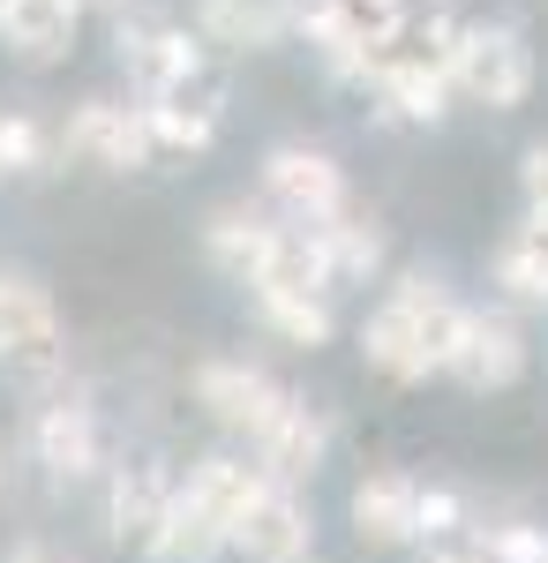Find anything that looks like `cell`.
Returning <instances> with one entry per match:
<instances>
[{
    "label": "cell",
    "instance_id": "5",
    "mask_svg": "<svg viewBox=\"0 0 548 563\" xmlns=\"http://www.w3.org/2000/svg\"><path fill=\"white\" fill-rule=\"evenodd\" d=\"M451 84H459V98H473V106L511 113V106H526V90H534V53H526V38H518L511 23H465L459 45H451Z\"/></svg>",
    "mask_w": 548,
    "mask_h": 563
},
{
    "label": "cell",
    "instance_id": "1",
    "mask_svg": "<svg viewBox=\"0 0 548 563\" xmlns=\"http://www.w3.org/2000/svg\"><path fill=\"white\" fill-rule=\"evenodd\" d=\"M465 316L436 278H398L383 308L361 323V353H369V368H383L391 384H421L436 368H451V353L465 339Z\"/></svg>",
    "mask_w": 548,
    "mask_h": 563
},
{
    "label": "cell",
    "instance_id": "21",
    "mask_svg": "<svg viewBox=\"0 0 548 563\" xmlns=\"http://www.w3.org/2000/svg\"><path fill=\"white\" fill-rule=\"evenodd\" d=\"M496 286H504L511 301H534L548 308V218H518L504 233V249H496Z\"/></svg>",
    "mask_w": 548,
    "mask_h": 563
},
{
    "label": "cell",
    "instance_id": "31",
    "mask_svg": "<svg viewBox=\"0 0 548 563\" xmlns=\"http://www.w3.org/2000/svg\"><path fill=\"white\" fill-rule=\"evenodd\" d=\"M84 8H121V0H84Z\"/></svg>",
    "mask_w": 548,
    "mask_h": 563
},
{
    "label": "cell",
    "instance_id": "2",
    "mask_svg": "<svg viewBox=\"0 0 548 563\" xmlns=\"http://www.w3.org/2000/svg\"><path fill=\"white\" fill-rule=\"evenodd\" d=\"M255 488H263V466H249V459H204V466H188V481L173 488L166 533L151 541V556L158 563H211L218 549H233V526H241Z\"/></svg>",
    "mask_w": 548,
    "mask_h": 563
},
{
    "label": "cell",
    "instance_id": "11",
    "mask_svg": "<svg viewBox=\"0 0 548 563\" xmlns=\"http://www.w3.org/2000/svg\"><path fill=\"white\" fill-rule=\"evenodd\" d=\"M308 504H300L286 481H263L249 496V511H241V526H233V549L249 563H300L308 556Z\"/></svg>",
    "mask_w": 548,
    "mask_h": 563
},
{
    "label": "cell",
    "instance_id": "10",
    "mask_svg": "<svg viewBox=\"0 0 548 563\" xmlns=\"http://www.w3.org/2000/svg\"><path fill=\"white\" fill-rule=\"evenodd\" d=\"M196 398H204V413L218 429H241V435H263L278 421V406H286V390L263 368H249V361H204L196 368Z\"/></svg>",
    "mask_w": 548,
    "mask_h": 563
},
{
    "label": "cell",
    "instance_id": "32",
    "mask_svg": "<svg viewBox=\"0 0 548 563\" xmlns=\"http://www.w3.org/2000/svg\"><path fill=\"white\" fill-rule=\"evenodd\" d=\"M0 174H8V151H0Z\"/></svg>",
    "mask_w": 548,
    "mask_h": 563
},
{
    "label": "cell",
    "instance_id": "18",
    "mask_svg": "<svg viewBox=\"0 0 548 563\" xmlns=\"http://www.w3.org/2000/svg\"><path fill=\"white\" fill-rule=\"evenodd\" d=\"M173 488L180 481H166V466H128L121 481H113V504H106V519H113V541H135V549H151L158 533H166V511H173Z\"/></svg>",
    "mask_w": 548,
    "mask_h": 563
},
{
    "label": "cell",
    "instance_id": "7",
    "mask_svg": "<svg viewBox=\"0 0 548 563\" xmlns=\"http://www.w3.org/2000/svg\"><path fill=\"white\" fill-rule=\"evenodd\" d=\"M61 143H68L76 158H90V166H106V174H135V166L158 151L143 106H113V98H84V106L68 113Z\"/></svg>",
    "mask_w": 548,
    "mask_h": 563
},
{
    "label": "cell",
    "instance_id": "16",
    "mask_svg": "<svg viewBox=\"0 0 548 563\" xmlns=\"http://www.w3.org/2000/svg\"><path fill=\"white\" fill-rule=\"evenodd\" d=\"M331 249H324V233L316 225H278V241H271V256L255 271V294H308V301H324L331 294Z\"/></svg>",
    "mask_w": 548,
    "mask_h": 563
},
{
    "label": "cell",
    "instance_id": "15",
    "mask_svg": "<svg viewBox=\"0 0 548 563\" xmlns=\"http://www.w3.org/2000/svg\"><path fill=\"white\" fill-rule=\"evenodd\" d=\"M324 443H331V429H324V413L316 406H300V398H286L278 406V421L255 435V459H263V481H308L316 466H324Z\"/></svg>",
    "mask_w": 548,
    "mask_h": 563
},
{
    "label": "cell",
    "instance_id": "33",
    "mask_svg": "<svg viewBox=\"0 0 548 563\" xmlns=\"http://www.w3.org/2000/svg\"><path fill=\"white\" fill-rule=\"evenodd\" d=\"M0 15H8V0H0Z\"/></svg>",
    "mask_w": 548,
    "mask_h": 563
},
{
    "label": "cell",
    "instance_id": "22",
    "mask_svg": "<svg viewBox=\"0 0 548 563\" xmlns=\"http://www.w3.org/2000/svg\"><path fill=\"white\" fill-rule=\"evenodd\" d=\"M316 233H324V249H331V271H338V278H369V271L383 263V225L361 211V203L331 211Z\"/></svg>",
    "mask_w": 548,
    "mask_h": 563
},
{
    "label": "cell",
    "instance_id": "29",
    "mask_svg": "<svg viewBox=\"0 0 548 563\" xmlns=\"http://www.w3.org/2000/svg\"><path fill=\"white\" fill-rule=\"evenodd\" d=\"M443 8H451V0H398L406 23H443Z\"/></svg>",
    "mask_w": 548,
    "mask_h": 563
},
{
    "label": "cell",
    "instance_id": "8",
    "mask_svg": "<svg viewBox=\"0 0 548 563\" xmlns=\"http://www.w3.org/2000/svg\"><path fill=\"white\" fill-rule=\"evenodd\" d=\"M263 188H271V203L294 218V225H324L331 211L353 203L346 196V174H338L324 151H308V143H278L263 158Z\"/></svg>",
    "mask_w": 548,
    "mask_h": 563
},
{
    "label": "cell",
    "instance_id": "17",
    "mask_svg": "<svg viewBox=\"0 0 548 563\" xmlns=\"http://www.w3.org/2000/svg\"><path fill=\"white\" fill-rule=\"evenodd\" d=\"M31 443H39V466L61 474V481H76V474L98 466V421H90L84 398H53V406H39Z\"/></svg>",
    "mask_w": 548,
    "mask_h": 563
},
{
    "label": "cell",
    "instance_id": "20",
    "mask_svg": "<svg viewBox=\"0 0 548 563\" xmlns=\"http://www.w3.org/2000/svg\"><path fill=\"white\" fill-rule=\"evenodd\" d=\"M196 23L218 45H278L294 31V0H204Z\"/></svg>",
    "mask_w": 548,
    "mask_h": 563
},
{
    "label": "cell",
    "instance_id": "3",
    "mask_svg": "<svg viewBox=\"0 0 548 563\" xmlns=\"http://www.w3.org/2000/svg\"><path fill=\"white\" fill-rule=\"evenodd\" d=\"M451 45H459L451 23H406V31L376 53L369 84L383 90V106H391L398 121H436V113H443V98L459 90L451 84Z\"/></svg>",
    "mask_w": 548,
    "mask_h": 563
},
{
    "label": "cell",
    "instance_id": "27",
    "mask_svg": "<svg viewBox=\"0 0 548 563\" xmlns=\"http://www.w3.org/2000/svg\"><path fill=\"white\" fill-rule=\"evenodd\" d=\"M459 526V496L451 488H428L421 496V533H451Z\"/></svg>",
    "mask_w": 548,
    "mask_h": 563
},
{
    "label": "cell",
    "instance_id": "24",
    "mask_svg": "<svg viewBox=\"0 0 548 563\" xmlns=\"http://www.w3.org/2000/svg\"><path fill=\"white\" fill-rule=\"evenodd\" d=\"M0 151H8V174H45V158H53V143L31 113H0Z\"/></svg>",
    "mask_w": 548,
    "mask_h": 563
},
{
    "label": "cell",
    "instance_id": "4",
    "mask_svg": "<svg viewBox=\"0 0 548 563\" xmlns=\"http://www.w3.org/2000/svg\"><path fill=\"white\" fill-rule=\"evenodd\" d=\"M61 368H68V331H61V316L45 301V286L0 271V376L39 390Z\"/></svg>",
    "mask_w": 548,
    "mask_h": 563
},
{
    "label": "cell",
    "instance_id": "14",
    "mask_svg": "<svg viewBox=\"0 0 548 563\" xmlns=\"http://www.w3.org/2000/svg\"><path fill=\"white\" fill-rule=\"evenodd\" d=\"M76 23H84V0H8L0 45H8L23 68H53V60L76 45Z\"/></svg>",
    "mask_w": 548,
    "mask_h": 563
},
{
    "label": "cell",
    "instance_id": "26",
    "mask_svg": "<svg viewBox=\"0 0 548 563\" xmlns=\"http://www.w3.org/2000/svg\"><path fill=\"white\" fill-rule=\"evenodd\" d=\"M518 180H526V211H534V218H548V143H534V151H526Z\"/></svg>",
    "mask_w": 548,
    "mask_h": 563
},
{
    "label": "cell",
    "instance_id": "30",
    "mask_svg": "<svg viewBox=\"0 0 548 563\" xmlns=\"http://www.w3.org/2000/svg\"><path fill=\"white\" fill-rule=\"evenodd\" d=\"M15 563H61V556H15Z\"/></svg>",
    "mask_w": 548,
    "mask_h": 563
},
{
    "label": "cell",
    "instance_id": "19",
    "mask_svg": "<svg viewBox=\"0 0 548 563\" xmlns=\"http://www.w3.org/2000/svg\"><path fill=\"white\" fill-rule=\"evenodd\" d=\"M271 241H278V225L255 211V203H218L211 218H204V249H211L218 271H233V278H249L263 271V256H271Z\"/></svg>",
    "mask_w": 548,
    "mask_h": 563
},
{
    "label": "cell",
    "instance_id": "28",
    "mask_svg": "<svg viewBox=\"0 0 548 563\" xmlns=\"http://www.w3.org/2000/svg\"><path fill=\"white\" fill-rule=\"evenodd\" d=\"M428 563H496V556H489V541H443Z\"/></svg>",
    "mask_w": 548,
    "mask_h": 563
},
{
    "label": "cell",
    "instance_id": "25",
    "mask_svg": "<svg viewBox=\"0 0 548 563\" xmlns=\"http://www.w3.org/2000/svg\"><path fill=\"white\" fill-rule=\"evenodd\" d=\"M489 556L496 563H548V533H534V526H496L489 533Z\"/></svg>",
    "mask_w": 548,
    "mask_h": 563
},
{
    "label": "cell",
    "instance_id": "13",
    "mask_svg": "<svg viewBox=\"0 0 548 563\" xmlns=\"http://www.w3.org/2000/svg\"><path fill=\"white\" fill-rule=\"evenodd\" d=\"M421 481L406 474H369L353 488V533L369 541V549H406V541H421Z\"/></svg>",
    "mask_w": 548,
    "mask_h": 563
},
{
    "label": "cell",
    "instance_id": "23",
    "mask_svg": "<svg viewBox=\"0 0 548 563\" xmlns=\"http://www.w3.org/2000/svg\"><path fill=\"white\" fill-rule=\"evenodd\" d=\"M263 308V323L278 331V339H294V346H324L331 339V301H308V294H255Z\"/></svg>",
    "mask_w": 548,
    "mask_h": 563
},
{
    "label": "cell",
    "instance_id": "12",
    "mask_svg": "<svg viewBox=\"0 0 548 563\" xmlns=\"http://www.w3.org/2000/svg\"><path fill=\"white\" fill-rule=\"evenodd\" d=\"M451 376H459L465 390H511L518 376H526V339H518V323L473 308L459 353H451Z\"/></svg>",
    "mask_w": 548,
    "mask_h": 563
},
{
    "label": "cell",
    "instance_id": "6",
    "mask_svg": "<svg viewBox=\"0 0 548 563\" xmlns=\"http://www.w3.org/2000/svg\"><path fill=\"white\" fill-rule=\"evenodd\" d=\"M300 31L331 60V76H369L376 53L406 31V15H398V0H308Z\"/></svg>",
    "mask_w": 548,
    "mask_h": 563
},
{
    "label": "cell",
    "instance_id": "9",
    "mask_svg": "<svg viewBox=\"0 0 548 563\" xmlns=\"http://www.w3.org/2000/svg\"><path fill=\"white\" fill-rule=\"evenodd\" d=\"M218 113H226V84L211 76V60L188 68L180 84L143 98V121H151V135H158V151H204V143L218 135Z\"/></svg>",
    "mask_w": 548,
    "mask_h": 563
}]
</instances>
